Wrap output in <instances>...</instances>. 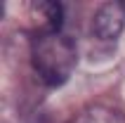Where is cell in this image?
<instances>
[{
  "instance_id": "cell-1",
  "label": "cell",
  "mask_w": 125,
  "mask_h": 123,
  "mask_svg": "<svg viewBox=\"0 0 125 123\" xmlns=\"http://www.w3.org/2000/svg\"><path fill=\"white\" fill-rule=\"evenodd\" d=\"M78 50L69 36L42 28L31 40V62L45 85H64L76 66Z\"/></svg>"
},
{
  "instance_id": "cell-4",
  "label": "cell",
  "mask_w": 125,
  "mask_h": 123,
  "mask_svg": "<svg viewBox=\"0 0 125 123\" xmlns=\"http://www.w3.org/2000/svg\"><path fill=\"white\" fill-rule=\"evenodd\" d=\"M47 19V31H57L62 33V24H64V7L59 2H38Z\"/></svg>"
},
{
  "instance_id": "cell-3",
  "label": "cell",
  "mask_w": 125,
  "mask_h": 123,
  "mask_svg": "<svg viewBox=\"0 0 125 123\" xmlns=\"http://www.w3.org/2000/svg\"><path fill=\"white\" fill-rule=\"evenodd\" d=\"M71 123H125V114L111 104H90L71 118Z\"/></svg>"
},
{
  "instance_id": "cell-2",
  "label": "cell",
  "mask_w": 125,
  "mask_h": 123,
  "mask_svg": "<svg viewBox=\"0 0 125 123\" xmlns=\"http://www.w3.org/2000/svg\"><path fill=\"white\" fill-rule=\"evenodd\" d=\"M125 2H104L94 14V36L99 40H116L123 31Z\"/></svg>"
}]
</instances>
